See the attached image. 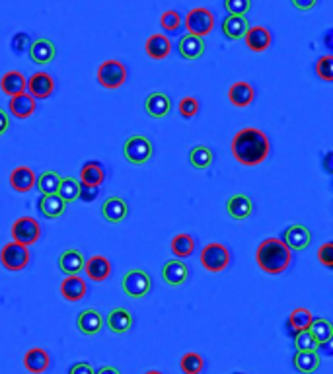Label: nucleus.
Segmentation results:
<instances>
[{"mask_svg":"<svg viewBox=\"0 0 333 374\" xmlns=\"http://www.w3.org/2000/svg\"><path fill=\"white\" fill-rule=\"evenodd\" d=\"M30 59H32V63L35 64H49L53 63V59L57 57V47H55V43L51 39H37V41H33L30 45Z\"/></svg>","mask_w":333,"mask_h":374,"instance_id":"24","label":"nucleus"},{"mask_svg":"<svg viewBox=\"0 0 333 374\" xmlns=\"http://www.w3.org/2000/svg\"><path fill=\"white\" fill-rule=\"evenodd\" d=\"M35 180L37 174L30 168V166H18L10 171V187L16 193H30L35 187Z\"/></svg>","mask_w":333,"mask_h":374,"instance_id":"16","label":"nucleus"},{"mask_svg":"<svg viewBox=\"0 0 333 374\" xmlns=\"http://www.w3.org/2000/svg\"><path fill=\"white\" fill-rule=\"evenodd\" d=\"M160 26L162 30H166V32H178L183 26L182 14L178 10H166L160 16Z\"/></svg>","mask_w":333,"mask_h":374,"instance_id":"43","label":"nucleus"},{"mask_svg":"<svg viewBox=\"0 0 333 374\" xmlns=\"http://www.w3.org/2000/svg\"><path fill=\"white\" fill-rule=\"evenodd\" d=\"M97 82L108 90H117L127 82V66L117 59L104 61L97 68Z\"/></svg>","mask_w":333,"mask_h":374,"instance_id":"6","label":"nucleus"},{"mask_svg":"<svg viewBox=\"0 0 333 374\" xmlns=\"http://www.w3.org/2000/svg\"><path fill=\"white\" fill-rule=\"evenodd\" d=\"M76 328H78V332L82 333V335L92 337V335H97V333L104 330V318H102V314L97 310L88 308V310H82L78 314Z\"/></svg>","mask_w":333,"mask_h":374,"instance_id":"17","label":"nucleus"},{"mask_svg":"<svg viewBox=\"0 0 333 374\" xmlns=\"http://www.w3.org/2000/svg\"><path fill=\"white\" fill-rule=\"evenodd\" d=\"M185 30L189 32V35H197V37H207L209 33L215 30V14L209 8H193L185 14L183 20Z\"/></svg>","mask_w":333,"mask_h":374,"instance_id":"5","label":"nucleus"},{"mask_svg":"<svg viewBox=\"0 0 333 374\" xmlns=\"http://www.w3.org/2000/svg\"><path fill=\"white\" fill-rule=\"evenodd\" d=\"M121 289L131 299H144L152 289V279L142 269H131L121 279Z\"/></svg>","mask_w":333,"mask_h":374,"instance_id":"8","label":"nucleus"},{"mask_svg":"<svg viewBox=\"0 0 333 374\" xmlns=\"http://www.w3.org/2000/svg\"><path fill=\"white\" fill-rule=\"evenodd\" d=\"M133 321H135L133 320V314L127 308H123V306H117V308L109 310L108 318H106V324H108L111 333H117V335L131 332Z\"/></svg>","mask_w":333,"mask_h":374,"instance_id":"23","label":"nucleus"},{"mask_svg":"<svg viewBox=\"0 0 333 374\" xmlns=\"http://www.w3.org/2000/svg\"><path fill=\"white\" fill-rule=\"evenodd\" d=\"M172 254L178 259H185V257L193 256L195 252V238L189 234H178L172 238V244H170Z\"/></svg>","mask_w":333,"mask_h":374,"instance_id":"37","label":"nucleus"},{"mask_svg":"<svg viewBox=\"0 0 333 374\" xmlns=\"http://www.w3.org/2000/svg\"><path fill=\"white\" fill-rule=\"evenodd\" d=\"M86 259L82 256L80 250H65L61 256H59V269L65 273V275H78L82 269H84Z\"/></svg>","mask_w":333,"mask_h":374,"instance_id":"27","label":"nucleus"},{"mask_svg":"<svg viewBox=\"0 0 333 374\" xmlns=\"http://www.w3.org/2000/svg\"><path fill=\"white\" fill-rule=\"evenodd\" d=\"M215 162V152L204 147V144H199V147H193L189 150V164L197 168V170H207L211 168Z\"/></svg>","mask_w":333,"mask_h":374,"instance_id":"36","label":"nucleus"},{"mask_svg":"<svg viewBox=\"0 0 333 374\" xmlns=\"http://www.w3.org/2000/svg\"><path fill=\"white\" fill-rule=\"evenodd\" d=\"M308 332L312 333V337L318 342V345H327L333 339V324L325 318H314L308 328Z\"/></svg>","mask_w":333,"mask_h":374,"instance_id":"34","label":"nucleus"},{"mask_svg":"<svg viewBox=\"0 0 333 374\" xmlns=\"http://www.w3.org/2000/svg\"><path fill=\"white\" fill-rule=\"evenodd\" d=\"M84 271L90 281L104 283L111 275V261L106 256H92L84 263Z\"/></svg>","mask_w":333,"mask_h":374,"instance_id":"25","label":"nucleus"},{"mask_svg":"<svg viewBox=\"0 0 333 374\" xmlns=\"http://www.w3.org/2000/svg\"><path fill=\"white\" fill-rule=\"evenodd\" d=\"M256 261L261 271L269 275H280L292 263V252L280 238H267L258 246Z\"/></svg>","mask_w":333,"mask_h":374,"instance_id":"2","label":"nucleus"},{"mask_svg":"<svg viewBox=\"0 0 333 374\" xmlns=\"http://www.w3.org/2000/svg\"><path fill=\"white\" fill-rule=\"evenodd\" d=\"M26 76L20 71H10V73H4L0 78V90L6 94V96H18L26 92Z\"/></svg>","mask_w":333,"mask_h":374,"instance_id":"32","label":"nucleus"},{"mask_svg":"<svg viewBox=\"0 0 333 374\" xmlns=\"http://www.w3.org/2000/svg\"><path fill=\"white\" fill-rule=\"evenodd\" d=\"M10 234L12 242H18L22 246L30 247L41 238V226L32 216H20L18 221H14Z\"/></svg>","mask_w":333,"mask_h":374,"instance_id":"9","label":"nucleus"},{"mask_svg":"<svg viewBox=\"0 0 333 374\" xmlns=\"http://www.w3.org/2000/svg\"><path fill=\"white\" fill-rule=\"evenodd\" d=\"M230 149L238 164L251 168L267 160L271 152V140L261 129L244 127L234 135Z\"/></svg>","mask_w":333,"mask_h":374,"instance_id":"1","label":"nucleus"},{"mask_svg":"<svg viewBox=\"0 0 333 374\" xmlns=\"http://www.w3.org/2000/svg\"><path fill=\"white\" fill-rule=\"evenodd\" d=\"M30 259H32V254L30 250L18 242H10V244H4L2 250H0V263L6 271H23V269L30 265Z\"/></svg>","mask_w":333,"mask_h":374,"instance_id":"7","label":"nucleus"},{"mask_svg":"<svg viewBox=\"0 0 333 374\" xmlns=\"http://www.w3.org/2000/svg\"><path fill=\"white\" fill-rule=\"evenodd\" d=\"M152 154H154L152 142L144 135H131L129 139L125 140V144H123V156L133 166L146 164L152 158Z\"/></svg>","mask_w":333,"mask_h":374,"instance_id":"4","label":"nucleus"},{"mask_svg":"<svg viewBox=\"0 0 333 374\" xmlns=\"http://www.w3.org/2000/svg\"><path fill=\"white\" fill-rule=\"evenodd\" d=\"M144 53L149 55L152 61H164L172 53V41L164 33H154L144 43Z\"/></svg>","mask_w":333,"mask_h":374,"instance_id":"19","label":"nucleus"},{"mask_svg":"<svg viewBox=\"0 0 333 374\" xmlns=\"http://www.w3.org/2000/svg\"><path fill=\"white\" fill-rule=\"evenodd\" d=\"M199 100L193 96H185L180 100V104H178V111H180V115L185 119H193L197 118V113H199Z\"/></svg>","mask_w":333,"mask_h":374,"instance_id":"42","label":"nucleus"},{"mask_svg":"<svg viewBox=\"0 0 333 374\" xmlns=\"http://www.w3.org/2000/svg\"><path fill=\"white\" fill-rule=\"evenodd\" d=\"M104 182H106V168H104V164L90 160L80 168V183L99 187Z\"/></svg>","mask_w":333,"mask_h":374,"instance_id":"33","label":"nucleus"},{"mask_svg":"<svg viewBox=\"0 0 333 374\" xmlns=\"http://www.w3.org/2000/svg\"><path fill=\"white\" fill-rule=\"evenodd\" d=\"M162 279L166 281L168 287L180 289L189 279V268H187V263L183 259L173 257L170 261H166V265L162 268Z\"/></svg>","mask_w":333,"mask_h":374,"instance_id":"11","label":"nucleus"},{"mask_svg":"<svg viewBox=\"0 0 333 374\" xmlns=\"http://www.w3.org/2000/svg\"><path fill=\"white\" fill-rule=\"evenodd\" d=\"M88 285L80 275H66L61 283V294L68 302H80L86 297Z\"/></svg>","mask_w":333,"mask_h":374,"instance_id":"20","label":"nucleus"},{"mask_svg":"<svg viewBox=\"0 0 333 374\" xmlns=\"http://www.w3.org/2000/svg\"><path fill=\"white\" fill-rule=\"evenodd\" d=\"M96 374H121V373H119V368H115V366H102L99 371H96Z\"/></svg>","mask_w":333,"mask_h":374,"instance_id":"52","label":"nucleus"},{"mask_svg":"<svg viewBox=\"0 0 333 374\" xmlns=\"http://www.w3.org/2000/svg\"><path fill=\"white\" fill-rule=\"evenodd\" d=\"M26 92L37 102V100H47L53 96L55 92V80L53 76L45 71L33 73L28 80H26Z\"/></svg>","mask_w":333,"mask_h":374,"instance_id":"10","label":"nucleus"},{"mask_svg":"<svg viewBox=\"0 0 333 374\" xmlns=\"http://www.w3.org/2000/svg\"><path fill=\"white\" fill-rule=\"evenodd\" d=\"M290 2H292V6H294L296 10L310 12L318 6V2H320V0H290Z\"/></svg>","mask_w":333,"mask_h":374,"instance_id":"49","label":"nucleus"},{"mask_svg":"<svg viewBox=\"0 0 333 374\" xmlns=\"http://www.w3.org/2000/svg\"><path fill=\"white\" fill-rule=\"evenodd\" d=\"M280 240L290 247V252H304L310 246L312 232L304 225H292L285 230V238Z\"/></svg>","mask_w":333,"mask_h":374,"instance_id":"15","label":"nucleus"},{"mask_svg":"<svg viewBox=\"0 0 333 374\" xmlns=\"http://www.w3.org/2000/svg\"><path fill=\"white\" fill-rule=\"evenodd\" d=\"M35 107H37L35 106V100L28 92L10 97V104H8V109H10V113L16 119L32 118L33 113H35Z\"/></svg>","mask_w":333,"mask_h":374,"instance_id":"30","label":"nucleus"},{"mask_svg":"<svg viewBox=\"0 0 333 374\" xmlns=\"http://www.w3.org/2000/svg\"><path fill=\"white\" fill-rule=\"evenodd\" d=\"M228 100L234 107H247L256 100V90L249 82H234L228 88Z\"/></svg>","mask_w":333,"mask_h":374,"instance_id":"26","label":"nucleus"},{"mask_svg":"<svg viewBox=\"0 0 333 374\" xmlns=\"http://www.w3.org/2000/svg\"><path fill=\"white\" fill-rule=\"evenodd\" d=\"M51 366V357L41 347H33L23 355V368L32 374H44Z\"/></svg>","mask_w":333,"mask_h":374,"instance_id":"21","label":"nucleus"},{"mask_svg":"<svg viewBox=\"0 0 333 374\" xmlns=\"http://www.w3.org/2000/svg\"><path fill=\"white\" fill-rule=\"evenodd\" d=\"M247 28H249V21L246 16H226L222 21V35L230 41H238V39H244Z\"/></svg>","mask_w":333,"mask_h":374,"instance_id":"28","label":"nucleus"},{"mask_svg":"<svg viewBox=\"0 0 333 374\" xmlns=\"http://www.w3.org/2000/svg\"><path fill=\"white\" fill-rule=\"evenodd\" d=\"M180 368L183 374H201L204 368V359L203 355L189 351L180 359Z\"/></svg>","mask_w":333,"mask_h":374,"instance_id":"39","label":"nucleus"},{"mask_svg":"<svg viewBox=\"0 0 333 374\" xmlns=\"http://www.w3.org/2000/svg\"><path fill=\"white\" fill-rule=\"evenodd\" d=\"M318 261L327 269H333V242H325L318 250Z\"/></svg>","mask_w":333,"mask_h":374,"instance_id":"48","label":"nucleus"},{"mask_svg":"<svg viewBox=\"0 0 333 374\" xmlns=\"http://www.w3.org/2000/svg\"><path fill=\"white\" fill-rule=\"evenodd\" d=\"M97 195H99V187L86 185V183H80V187H78V199H80V201H84V203H92V201H96Z\"/></svg>","mask_w":333,"mask_h":374,"instance_id":"47","label":"nucleus"},{"mask_svg":"<svg viewBox=\"0 0 333 374\" xmlns=\"http://www.w3.org/2000/svg\"><path fill=\"white\" fill-rule=\"evenodd\" d=\"M244 41H246L247 49L254 51V53H263L267 51L273 43V35L269 32L265 26H254V28H247L246 35H244Z\"/></svg>","mask_w":333,"mask_h":374,"instance_id":"13","label":"nucleus"},{"mask_svg":"<svg viewBox=\"0 0 333 374\" xmlns=\"http://www.w3.org/2000/svg\"><path fill=\"white\" fill-rule=\"evenodd\" d=\"M225 10L228 16H246L251 10V0H225Z\"/></svg>","mask_w":333,"mask_h":374,"instance_id":"45","label":"nucleus"},{"mask_svg":"<svg viewBox=\"0 0 333 374\" xmlns=\"http://www.w3.org/2000/svg\"><path fill=\"white\" fill-rule=\"evenodd\" d=\"M294 347H296V351H318L320 349L318 342L312 337V333L308 330L298 332L294 335Z\"/></svg>","mask_w":333,"mask_h":374,"instance_id":"44","label":"nucleus"},{"mask_svg":"<svg viewBox=\"0 0 333 374\" xmlns=\"http://www.w3.org/2000/svg\"><path fill=\"white\" fill-rule=\"evenodd\" d=\"M68 374H96V371L92 368V364L82 361V363L73 364V366L68 368Z\"/></svg>","mask_w":333,"mask_h":374,"instance_id":"50","label":"nucleus"},{"mask_svg":"<svg viewBox=\"0 0 333 374\" xmlns=\"http://www.w3.org/2000/svg\"><path fill=\"white\" fill-rule=\"evenodd\" d=\"M37 207H39V213L44 214L45 218H59V216H63L66 211V203L57 195H41L39 197V201H37Z\"/></svg>","mask_w":333,"mask_h":374,"instance_id":"29","label":"nucleus"},{"mask_svg":"<svg viewBox=\"0 0 333 374\" xmlns=\"http://www.w3.org/2000/svg\"><path fill=\"white\" fill-rule=\"evenodd\" d=\"M144 374H164V373H160V371H146Z\"/></svg>","mask_w":333,"mask_h":374,"instance_id":"53","label":"nucleus"},{"mask_svg":"<svg viewBox=\"0 0 333 374\" xmlns=\"http://www.w3.org/2000/svg\"><path fill=\"white\" fill-rule=\"evenodd\" d=\"M30 45H32V41H30V35L26 32H18L14 33V37H12L10 41V47H12V53L14 55H23L26 51H30Z\"/></svg>","mask_w":333,"mask_h":374,"instance_id":"46","label":"nucleus"},{"mask_svg":"<svg viewBox=\"0 0 333 374\" xmlns=\"http://www.w3.org/2000/svg\"><path fill=\"white\" fill-rule=\"evenodd\" d=\"M232 261L230 250L220 242H211L201 250V265L209 273H222Z\"/></svg>","mask_w":333,"mask_h":374,"instance_id":"3","label":"nucleus"},{"mask_svg":"<svg viewBox=\"0 0 333 374\" xmlns=\"http://www.w3.org/2000/svg\"><path fill=\"white\" fill-rule=\"evenodd\" d=\"M10 129V118L4 109H0V137H4Z\"/></svg>","mask_w":333,"mask_h":374,"instance_id":"51","label":"nucleus"},{"mask_svg":"<svg viewBox=\"0 0 333 374\" xmlns=\"http://www.w3.org/2000/svg\"><path fill=\"white\" fill-rule=\"evenodd\" d=\"M78 187H80V182L75 180V178H61V185L57 189V195L65 201L66 205L73 203L78 199Z\"/></svg>","mask_w":333,"mask_h":374,"instance_id":"40","label":"nucleus"},{"mask_svg":"<svg viewBox=\"0 0 333 374\" xmlns=\"http://www.w3.org/2000/svg\"><path fill=\"white\" fill-rule=\"evenodd\" d=\"M318 78H322L323 82H333V55H323L316 61L314 66Z\"/></svg>","mask_w":333,"mask_h":374,"instance_id":"41","label":"nucleus"},{"mask_svg":"<svg viewBox=\"0 0 333 374\" xmlns=\"http://www.w3.org/2000/svg\"><path fill=\"white\" fill-rule=\"evenodd\" d=\"M292 364L301 374H314L322 364V357L318 351H296L292 357Z\"/></svg>","mask_w":333,"mask_h":374,"instance_id":"31","label":"nucleus"},{"mask_svg":"<svg viewBox=\"0 0 333 374\" xmlns=\"http://www.w3.org/2000/svg\"><path fill=\"white\" fill-rule=\"evenodd\" d=\"M59 185H61V176L55 170L41 171L35 180V187L39 189L41 195H53L59 189Z\"/></svg>","mask_w":333,"mask_h":374,"instance_id":"38","label":"nucleus"},{"mask_svg":"<svg viewBox=\"0 0 333 374\" xmlns=\"http://www.w3.org/2000/svg\"><path fill=\"white\" fill-rule=\"evenodd\" d=\"M102 216L109 225H121L129 216V203L123 197H108L102 205Z\"/></svg>","mask_w":333,"mask_h":374,"instance_id":"12","label":"nucleus"},{"mask_svg":"<svg viewBox=\"0 0 333 374\" xmlns=\"http://www.w3.org/2000/svg\"><path fill=\"white\" fill-rule=\"evenodd\" d=\"M178 53L185 61H195V59H201L204 53V39L203 37H197V35H189L185 33L180 43H178Z\"/></svg>","mask_w":333,"mask_h":374,"instance_id":"22","label":"nucleus"},{"mask_svg":"<svg viewBox=\"0 0 333 374\" xmlns=\"http://www.w3.org/2000/svg\"><path fill=\"white\" fill-rule=\"evenodd\" d=\"M144 109L152 119H164L172 111V100L164 92H152L144 102Z\"/></svg>","mask_w":333,"mask_h":374,"instance_id":"18","label":"nucleus"},{"mask_svg":"<svg viewBox=\"0 0 333 374\" xmlns=\"http://www.w3.org/2000/svg\"><path fill=\"white\" fill-rule=\"evenodd\" d=\"M226 213L234 221H246L254 214V201L244 195V193H236L232 197H228L226 201Z\"/></svg>","mask_w":333,"mask_h":374,"instance_id":"14","label":"nucleus"},{"mask_svg":"<svg viewBox=\"0 0 333 374\" xmlns=\"http://www.w3.org/2000/svg\"><path fill=\"white\" fill-rule=\"evenodd\" d=\"M238 374H244V373H238Z\"/></svg>","mask_w":333,"mask_h":374,"instance_id":"54","label":"nucleus"},{"mask_svg":"<svg viewBox=\"0 0 333 374\" xmlns=\"http://www.w3.org/2000/svg\"><path fill=\"white\" fill-rule=\"evenodd\" d=\"M312 320H314V314H312L308 308H294V310L289 314L287 328H289V332L296 335L298 332H306V330L310 328Z\"/></svg>","mask_w":333,"mask_h":374,"instance_id":"35","label":"nucleus"}]
</instances>
